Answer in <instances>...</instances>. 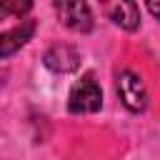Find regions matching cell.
I'll use <instances>...</instances> for the list:
<instances>
[{"label":"cell","instance_id":"obj_3","mask_svg":"<svg viewBox=\"0 0 160 160\" xmlns=\"http://www.w3.org/2000/svg\"><path fill=\"white\" fill-rule=\"evenodd\" d=\"M55 10H58L60 20L72 30L88 32L92 28V15H90V8L85 2H58Z\"/></svg>","mask_w":160,"mask_h":160},{"label":"cell","instance_id":"obj_4","mask_svg":"<svg viewBox=\"0 0 160 160\" xmlns=\"http://www.w3.org/2000/svg\"><path fill=\"white\" fill-rule=\"evenodd\" d=\"M45 65L55 72H72L78 70L80 65V55L70 48V45H52L48 52H45Z\"/></svg>","mask_w":160,"mask_h":160},{"label":"cell","instance_id":"obj_6","mask_svg":"<svg viewBox=\"0 0 160 160\" xmlns=\"http://www.w3.org/2000/svg\"><path fill=\"white\" fill-rule=\"evenodd\" d=\"M110 18L122 30H135L140 25V10H138L135 2H118V5H112L110 8Z\"/></svg>","mask_w":160,"mask_h":160},{"label":"cell","instance_id":"obj_7","mask_svg":"<svg viewBox=\"0 0 160 160\" xmlns=\"http://www.w3.org/2000/svg\"><path fill=\"white\" fill-rule=\"evenodd\" d=\"M30 10V2H12V5H0V12L5 15V12H15V15H20V12H28Z\"/></svg>","mask_w":160,"mask_h":160},{"label":"cell","instance_id":"obj_5","mask_svg":"<svg viewBox=\"0 0 160 160\" xmlns=\"http://www.w3.org/2000/svg\"><path fill=\"white\" fill-rule=\"evenodd\" d=\"M32 32H35V22H32V20H22V22L15 25L12 30H5L2 38H0V55H2V58L12 55L18 48H22V45L32 38Z\"/></svg>","mask_w":160,"mask_h":160},{"label":"cell","instance_id":"obj_1","mask_svg":"<svg viewBox=\"0 0 160 160\" xmlns=\"http://www.w3.org/2000/svg\"><path fill=\"white\" fill-rule=\"evenodd\" d=\"M100 105H102V90H100L95 75L85 72L75 82V88L70 92V100H68V108H70V112L82 115V112H98Z\"/></svg>","mask_w":160,"mask_h":160},{"label":"cell","instance_id":"obj_2","mask_svg":"<svg viewBox=\"0 0 160 160\" xmlns=\"http://www.w3.org/2000/svg\"><path fill=\"white\" fill-rule=\"evenodd\" d=\"M118 92H120V100L128 110H132V112L145 110L148 92H145V85H142L140 75H135L132 70H122L118 75Z\"/></svg>","mask_w":160,"mask_h":160},{"label":"cell","instance_id":"obj_8","mask_svg":"<svg viewBox=\"0 0 160 160\" xmlns=\"http://www.w3.org/2000/svg\"><path fill=\"white\" fill-rule=\"evenodd\" d=\"M148 10H150L155 18H160V2H148Z\"/></svg>","mask_w":160,"mask_h":160}]
</instances>
